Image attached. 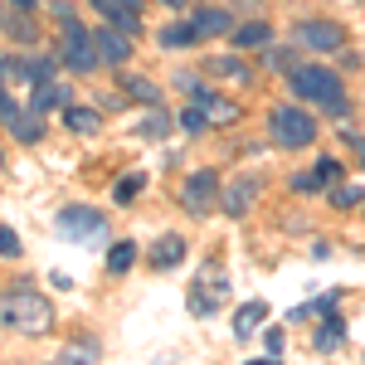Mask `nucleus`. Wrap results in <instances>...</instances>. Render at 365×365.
I'll use <instances>...</instances> for the list:
<instances>
[{
    "mask_svg": "<svg viewBox=\"0 0 365 365\" xmlns=\"http://www.w3.org/2000/svg\"><path fill=\"white\" fill-rule=\"evenodd\" d=\"M287 88H292L302 103H317V108H327V113H346L341 78L331 68H322V63H297V68L287 73Z\"/></svg>",
    "mask_w": 365,
    "mask_h": 365,
    "instance_id": "f257e3e1",
    "label": "nucleus"
},
{
    "mask_svg": "<svg viewBox=\"0 0 365 365\" xmlns=\"http://www.w3.org/2000/svg\"><path fill=\"white\" fill-rule=\"evenodd\" d=\"M0 322L5 327H20V331H49V322H54V307L39 297V292H5L0 297Z\"/></svg>",
    "mask_w": 365,
    "mask_h": 365,
    "instance_id": "f03ea898",
    "label": "nucleus"
},
{
    "mask_svg": "<svg viewBox=\"0 0 365 365\" xmlns=\"http://www.w3.org/2000/svg\"><path fill=\"white\" fill-rule=\"evenodd\" d=\"M54 20H58V29H63V63H68L73 73H93V63H103L98 49H93V34L73 20L68 5H54Z\"/></svg>",
    "mask_w": 365,
    "mask_h": 365,
    "instance_id": "7ed1b4c3",
    "label": "nucleus"
},
{
    "mask_svg": "<svg viewBox=\"0 0 365 365\" xmlns=\"http://www.w3.org/2000/svg\"><path fill=\"white\" fill-rule=\"evenodd\" d=\"M268 127H273V141L287 146V151L317 141V122H312L302 108H273V113H268Z\"/></svg>",
    "mask_w": 365,
    "mask_h": 365,
    "instance_id": "20e7f679",
    "label": "nucleus"
},
{
    "mask_svg": "<svg viewBox=\"0 0 365 365\" xmlns=\"http://www.w3.org/2000/svg\"><path fill=\"white\" fill-rule=\"evenodd\" d=\"M58 234H63V239H83V244H93L98 234H108V220H103L93 205H68V210L58 215Z\"/></svg>",
    "mask_w": 365,
    "mask_h": 365,
    "instance_id": "39448f33",
    "label": "nucleus"
},
{
    "mask_svg": "<svg viewBox=\"0 0 365 365\" xmlns=\"http://www.w3.org/2000/svg\"><path fill=\"white\" fill-rule=\"evenodd\" d=\"M297 39L307 44V49H341L346 44V29L341 25H331V20H307V25H297Z\"/></svg>",
    "mask_w": 365,
    "mask_h": 365,
    "instance_id": "423d86ee",
    "label": "nucleus"
},
{
    "mask_svg": "<svg viewBox=\"0 0 365 365\" xmlns=\"http://www.w3.org/2000/svg\"><path fill=\"white\" fill-rule=\"evenodd\" d=\"M215 200H220V180H215V170H200V175H190V180H185V210L205 215Z\"/></svg>",
    "mask_w": 365,
    "mask_h": 365,
    "instance_id": "0eeeda50",
    "label": "nucleus"
},
{
    "mask_svg": "<svg viewBox=\"0 0 365 365\" xmlns=\"http://www.w3.org/2000/svg\"><path fill=\"white\" fill-rule=\"evenodd\" d=\"M93 49H98L103 63H122V58L132 54V44H127L117 29H93Z\"/></svg>",
    "mask_w": 365,
    "mask_h": 365,
    "instance_id": "6e6552de",
    "label": "nucleus"
},
{
    "mask_svg": "<svg viewBox=\"0 0 365 365\" xmlns=\"http://www.w3.org/2000/svg\"><path fill=\"white\" fill-rule=\"evenodd\" d=\"M93 5H98V10H103V15H108V20H117V25L122 29H132V34H137V10H141V0H93Z\"/></svg>",
    "mask_w": 365,
    "mask_h": 365,
    "instance_id": "1a4fd4ad",
    "label": "nucleus"
},
{
    "mask_svg": "<svg viewBox=\"0 0 365 365\" xmlns=\"http://www.w3.org/2000/svg\"><path fill=\"white\" fill-rule=\"evenodd\" d=\"M195 108L210 117V122H234V117H239V108H234V103L215 98V93H205V88H195Z\"/></svg>",
    "mask_w": 365,
    "mask_h": 365,
    "instance_id": "9d476101",
    "label": "nucleus"
},
{
    "mask_svg": "<svg viewBox=\"0 0 365 365\" xmlns=\"http://www.w3.org/2000/svg\"><path fill=\"white\" fill-rule=\"evenodd\" d=\"M200 39H205V34H200L195 20H190V25L180 20V25H166V29H161V49H190V44H200Z\"/></svg>",
    "mask_w": 365,
    "mask_h": 365,
    "instance_id": "9b49d317",
    "label": "nucleus"
},
{
    "mask_svg": "<svg viewBox=\"0 0 365 365\" xmlns=\"http://www.w3.org/2000/svg\"><path fill=\"white\" fill-rule=\"evenodd\" d=\"M180 258H185V239H180V234L156 239V249H151V263H156V268H170V263H180Z\"/></svg>",
    "mask_w": 365,
    "mask_h": 365,
    "instance_id": "f8f14e48",
    "label": "nucleus"
},
{
    "mask_svg": "<svg viewBox=\"0 0 365 365\" xmlns=\"http://www.w3.org/2000/svg\"><path fill=\"white\" fill-rule=\"evenodd\" d=\"M341 180V166L327 156V161H317V170L312 175H297V190H317V185H336Z\"/></svg>",
    "mask_w": 365,
    "mask_h": 365,
    "instance_id": "ddd939ff",
    "label": "nucleus"
},
{
    "mask_svg": "<svg viewBox=\"0 0 365 365\" xmlns=\"http://www.w3.org/2000/svg\"><path fill=\"white\" fill-rule=\"evenodd\" d=\"M253 195H258V180H234L229 195H225V210H229V215H244Z\"/></svg>",
    "mask_w": 365,
    "mask_h": 365,
    "instance_id": "4468645a",
    "label": "nucleus"
},
{
    "mask_svg": "<svg viewBox=\"0 0 365 365\" xmlns=\"http://www.w3.org/2000/svg\"><path fill=\"white\" fill-rule=\"evenodd\" d=\"M268 39H273V29L263 25V20H253V25H239V29H234V44H239V49H258V44H268Z\"/></svg>",
    "mask_w": 365,
    "mask_h": 365,
    "instance_id": "2eb2a0df",
    "label": "nucleus"
},
{
    "mask_svg": "<svg viewBox=\"0 0 365 365\" xmlns=\"http://www.w3.org/2000/svg\"><path fill=\"white\" fill-rule=\"evenodd\" d=\"M68 103V93L49 78V83H39V93H34V113H49V108H63Z\"/></svg>",
    "mask_w": 365,
    "mask_h": 365,
    "instance_id": "dca6fc26",
    "label": "nucleus"
},
{
    "mask_svg": "<svg viewBox=\"0 0 365 365\" xmlns=\"http://www.w3.org/2000/svg\"><path fill=\"white\" fill-rule=\"evenodd\" d=\"M10 132H15L20 141H39L44 127H39V117H34V113H10Z\"/></svg>",
    "mask_w": 365,
    "mask_h": 365,
    "instance_id": "f3484780",
    "label": "nucleus"
},
{
    "mask_svg": "<svg viewBox=\"0 0 365 365\" xmlns=\"http://www.w3.org/2000/svg\"><path fill=\"white\" fill-rule=\"evenodd\" d=\"M132 263H137V244H132V239L113 244V253H108V268H113V273H127Z\"/></svg>",
    "mask_w": 365,
    "mask_h": 365,
    "instance_id": "a211bd4d",
    "label": "nucleus"
},
{
    "mask_svg": "<svg viewBox=\"0 0 365 365\" xmlns=\"http://www.w3.org/2000/svg\"><path fill=\"white\" fill-rule=\"evenodd\" d=\"M195 25H200V34H225V29H229V15H225V10H200Z\"/></svg>",
    "mask_w": 365,
    "mask_h": 365,
    "instance_id": "6ab92c4d",
    "label": "nucleus"
},
{
    "mask_svg": "<svg viewBox=\"0 0 365 365\" xmlns=\"http://www.w3.org/2000/svg\"><path fill=\"white\" fill-rule=\"evenodd\" d=\"M63 117H68V127H73V132H98V122H103L93 108H68Z\"/></svg>",
    "mask_w": 365,
    "mask_h": 365,
    "instance_id": "aec40b11",
    "label": "nucleus"
},
{
    "mask_svg": "<svg viewBox=\"0 0 365 365\" xmlns=\"http://www.w3.org/2000/svg\"><path fill=\"white\" fill-rule=\"evenodd\" d=\"M263 317H268V307H263V302H249V307L239 312V327H234V331H239V336H249V331L258 327V322H263Z\"/></svg>",
    "mask_w": 365,
    "mask_h": 365,
    "instance_id": "412c9836",
    "label": "nucleus"
},
{
    "mask_svg": "<svg viewBox=\"0 0 365 365\" xmlns=\"http://www.w3.org/2000/svg\"><path fill=\"white\" fill-rule=\"evenodd\" d=\"M210 73H215V78H249V68L234 63V58H210Z\"/></svg>",
    "mask_w": 365,
    "mask_h": 365,
    "instance_id": "4be33fe9",
    "label": "nucleus"
},
{
    "mask_svg": "<svg viewBox=\"0 0 365 365\" xmlns=\"http://www.w3.org/2000/svg\"><path fill=\"white\" fill-rule=\"evenodd\" d=\"M141 185H146V175H127V180H117L113 195L117 200H132V195H141Z\"/></svg>",
    "mask_w": 365,
    "mask_h": 365,
    "instance_id": "5701e85b",
    "label": "nucleus"
},
{
    "mask_svg": "<svg viewBox=\"0 0 365 365\" xmlns=\"http://www.w3.org/2000/svg\"><path fill=\"white\" fill-rule=\"evenodd\" d=\"M0 25L10 29V34H20V39H34V25H29L25 15H5V20H0Z\"/></svg>",
    "mask_w": 365,
    "mask_h": 365,
    "instance_id": "b1692460",
    "label": "nucleus"
},
{
    "mask_svg": "<svg viewBox=\"0 0 365 365\" xmlns=\"http://www.w3.org/2000/svg\"><path fill=\"white\" fill-rule=\"evenodd\" d=\"M0 258H20V234L15 229H0Z\"/></svg>",
    "mask_w": 365,
    "mask_h": 365,
    "instance_id": "393cba45",
    "label": "nucleus"
},
{
    "mask_svg": "<svg viewBox=\"0 0 365 365\" xmlns=\"http://www.w3.org/2000/svg\"><path fill=\"white\" fill-rule=\"evenodd\" d=\"M361 195H365L361 185H341V190H336V205H341V210H351V205H361Z\"/></svg>",
    "mask_w": 365,
    "mask_h": 365,
    "instance_id": "a878e982",
    "label": "nucleus"
},
{
    "mask_svg": "<svg viewBox=\"0 0 365 365\" xmlns=\"http://www.w3.org/2000/svg\"><path fill=\"white\" fill-rule=\"evenodd\" d=\"M122 88H132V93H137L141 103H156V88L146 83V78H127V83H122Z\"/></svg>",
    "mask_w": 365,
    "mask_h": 365,
    "instance_id": "bb28decb",
    "label": "nucleus"
},
{
    "mask_svg": "<svg viewBox=\"0 0 365 365\" xmlns=\"http://www.w3.org/2000/svg\"><path fill=\"white\" fill-rule=\"evenodd\" d=\"M317 346H322V351L341 346V327H322V331H317Z\"/></svg>",
    "mask_w": 365,
    "mask_h": 365,
    "instance_id": "cd10ccee",
    "label": "nucleus"
},
{
    "mask_svg": "<svg viewBox=\"0 0 365 365\" xmlns=\"http://www.w3.org/2000/svg\"><path fill=\"white\" fill-rule=\"evenodd\" d=\"M180 122H185V132H205V122H210V117L200 113V108H190V113L180 117Z\"/></svg>",
    "mask_w": 365,
    "mask_h": 365,
    "instance_id": "c85d7f7f",
    "label": "nucleus"
},
{
    "mask_svg": "<svg viewBox=\"0 0 365 365\" xmlns=\"http://www.w3.org/2000/svg\"><path fill=\"white\" fill-rule=\"evenodd\" d=\"M273 68H287V73H292V68H297V58L282 54V49H273Z\"/></svg>",
    "mask_w": 365,
    "mask_h": 365,
    "instance_id": "c756f323",
    "label": "nucleus"
},
{
    "mask_svg": "<svg viewBox=\"0 0 365 365\" xmlns=\"http://www.w3.org/2000/svg\"><path fill=\"white\" fill-rule=\"evenodd\" d=\"M278 351H282V331H268V356L278 361Z\"/></svg>",
    "mask_w": 365,
    "mask_h": 365,
    "instance_id": "7c9ffc66",
    "label": "nucleus"
},
{
    "mask_svg": "<svg viewBox=\"0 0 365 365\" xmlns=\"http://www.w3.org/2000/svg\"><path fill=\"white\" fill-rule=\"evenodd\" d=\"M10 5H15V10H34V0H10Z\"/></svg>",
    "mask_w": 365,
    "mask_h": 365,
    "instance_id": "2f4dec72",
    "label": "nucleus"
},
{
    "mask_svg": "<svg viewBox=\"0 0 365 365\" xmlns=\"http://www.w3.org/2000/svg\"><path fill=\"white\" fill-rule=\"evenodd\" d=\"M161 5H170V10H180V5H185V0H161Z\"/></svg>",
    "mask_w": 365,
    "mask_h": 365,
    "instance_id": "473e14b6",
    "label": "nucleus"
},
{
    "mask_svg": "<svg viewBox=\"0 0 365 365\" xmlns=\"http://www.w3.org/2000/svg\"><path fill=\"white\" fill-rule=\"evenodd\" d=\"M361 161H365V141H361Z\"/></svg>",
    "mask_w": 365,
    "mask_h": 365,
    "instance_id": "72a5a7b5",
    "label": "nucleus"
}]
</instances>
